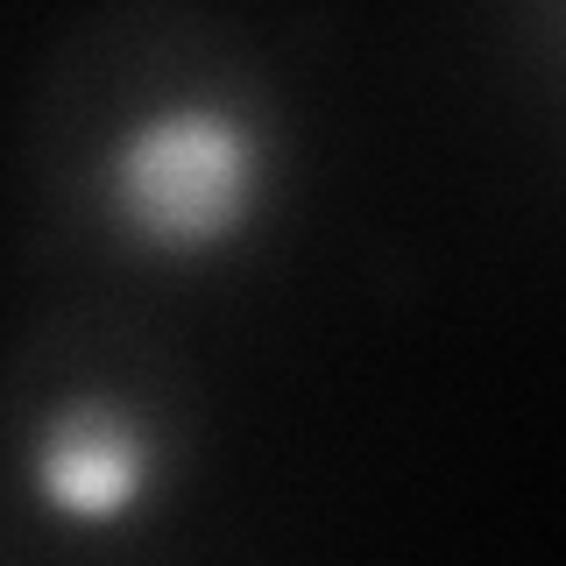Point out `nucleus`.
Here are the masks:
<instances>
[{"label":"nucleus","mask_w":566,"mask_h":566,"mask_svg":"<svg viewBox=\"0 0 566 566\" xmlns=\"http://www.w3.org/2000/svg\"><path fill=\"white\" fill-rule=\"evenodd\" d=\"M99 199L120 241L156 262H206L270 206V142L220 99H164L114 135Z\"/></svg>","instance_id":"f257e3e1"},{"label":"nucleus","mask_w":566,"mask_h":566,"mask_svg":"<svg viewBox=\"0 0 566 566\" xmlns=\"http://www.w3.org/2000/svg\"><path fill=\"white\" fill-rule=\"evenodd\" d=\"M29 495L64 531H114L156 495V432L120 397H71L35 424Z\"/></svg>","instance_id":"f03ea898"}]
</instances>
